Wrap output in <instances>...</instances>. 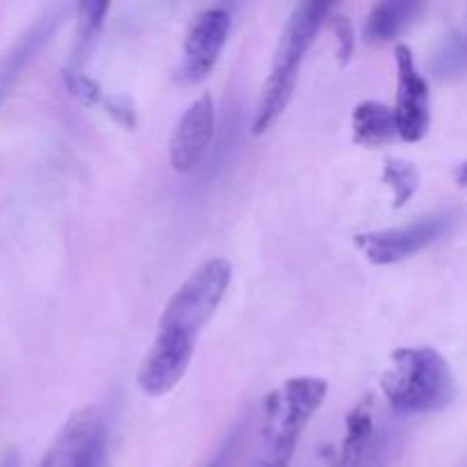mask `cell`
Wrapping results in <instances>:
<instances>
[{"mask_svg": "<svg viewBox=\"0 0 467 467\" xmlns=\"http://www.w3.org/2000/svg\"><path fill=\"white\" fill-rule=\"evenodd\" d=\"M231 278V263L226 258H213L194 269L173 292L160 317L153 347L137 374L144 395L164 397L182 381L194 356L196 337L222 306Z\"/></svg>", "mask_w": 467, "mask_h": 467, "instance_id": "1", "label": "cell"}, {"mask_svg": "<svg viewBox=\"0 0 467 467\" xmlns=\"http://www.w3.org/2000/svg\"><path fill=\"white\" fill-rule=\"evenodd\" d=\"M328 12H331V5L327 3H299L292 9L285 27H283L276 53H274L269 76L263 85V94H260V103L254 117V135H265L285 112L287 103L295 94L301 62L313 46L319 27L327 21Z\"/></svg>", "mask_w": 467, "mask_h": 467, "instance_id": "2", "label": "cell"}, {"mask_svg": "<svg viewBox=\"0 0 467 467\" xmlns=\"http://www.w3.org/2000/svg\"><path fill=\"white\" fill-rule=\"evenodd\" d=\"M381 390L400 415L433 413L456 397L454 374L431 347H404L390 356L381 377Z\"/></svg>", "mask_w": 467, "mask_h": 467, "instance_id": "3", "label": "cell"}, {"mask_svg": "<svg viewBox=\"0 0 467 467\" xmlns=\"http://www.w3.org/2000/svg\"><path fill=\"white\" fill-rule=\"evenodd\" d=\"M328 395V383L317 377H295L265 400L260 467H290L296 442Z\"/></svg>", "mask_w": 467, "mask_h": 467, "instance_id": "4", "label": "cell"}, {"mask_svg": "<svg viewBox=\"0 0 467 467\" xmlns=\"http://www.w3.org/2000/svg\"><path fill=\"white\" fill-rule=\"evenodd\" d=\"M39 467H109L108 427L99 406H85L64 422Z\"/></svg>", "mask_w": 467, "mask_h": 467, "instance_id": "5", "label": "cell"}, {"mask_svg": "<svg viewBox=\"0 0 467 467\" xmlns=\"http://www.w3.org/2000/svg\"><path fill=\"white\" fill-rule=\"evenodd\" d=\"M450 223V217H429L404 228L360 233L354 237V242L369 263L395 265L433 244L438 237L445 235Z\"/></svg>", "mask_w": 467, "mask_h": 467, "instance_id": "6", "label": "cell"}, {"mask_svg": "<svg viewBox=\"0 0 467 467\" xmlns=\"http://www.w3.org/2000/svg\"><path fill=\"white\" fill-rule=\"evenodd\" d=\"M397 64V126H400V140L420 141L429 132L431 123V108H429V85L420 76L415 67L413 50L406 44L395 48Z\"/></svg>", "mask_w": 467, "mask_h": 467, "instance_id": "7", "label": "cell"}, {"mask_svg": "<svg viewBox=\"0 0 467 467\" xmlns=\"http://www.w3.org/2000/svg\"><path fill=\"white\" fill-rule=\"evenodd\" d=\"M231 32V14L222 7L203 9L192 18L182 48L181 78L185 82H199L217 64Z\"/></svg>", "mask_w": 467, "mask_h": 467, "instance_id": "8", "label": "cell"}, {"mask_svg": "<svg viewBox=\"0 0 467 467\" xmlns=\"http://www.w3.org/2000/svg\"><path fill=\"white\" fill-rule=\"evenodd\" d=\"M214 137L213 96L203 94L185 109L169 144V160L178 173H187L203 160Z\"/></svg>", "mask_w": 467, "mask_h": 467, "instance_id": "9", "label": "cell"}, {"mask_svg": "<svg viewBox=\"0 0 467 467\" xmlns=\"http://www.w3.org/2000/svg\"><path fill=\"white\" fill-rule=\"evenodd\" d=\"M383 454V436L374 424L372 401L365 400L347 418V438L337 467H379Z\"/></svg>", "mask_w": 467, "mask_h": 467, "instance_id": "10", "label": "cell"}, {"mask_svg": "<svg viewBox=\"0 0 467 467\" xmlns=\"http://www.w3.org/2000/svg\"><path fill=\"white\" fill-rule=\"evenodd\" d=\"M351 130L354 141L360 146H386L390 141L400 140V126H397L395 108L379 100H365L356 105L351 114Z\"/></svg>", "mask_w": 467, "mask_h": 467, "instance_id": "11", "label": "cell"}, {"mask_svg": "<svg viewBox=\"0 0 467 467\" xmlns=\"http://www.w3.org/2000/svg\"><path fill=\"white\" fill-rule=\"evenodd\" d=\"M415 14H420V5L410 0H386L374 5L365 23L363 39L372 46L395 41L409 27Z\"/></svg>", "mask_w": 467, "mask_h": 467, "instance_id": "12", "label": "cell"}, {"mask_svg": "<svg viewBox=\"0 0 467 467\" xmlns=\"http://www.w3.org/2000/svg\"><path fill=\"white\" fill-rule=\"evenodd\" d=\"M53 27H55V23L41 21L39 26L32 27V30L27 32L21 41H18L16 48L7 55L5 64L0 67V103H3L5 96L12 91V87L16 85L18 76H21L23 68L27 67V62L32 59V55L41 48V44H44L46 39H48V35L53 32Z\"/></svg>", "mask_w": 467, "mask_h": 467, "instance_id": "13", "label": "cell"}, {"mask_svg": "<svg viewBox=\"0 0 467 467\" xmlns=\"http://www.w3.org/2000/svg\"><path fill=\"white\" fill-rule=\"evenodd\" d=\"M109 5L100 3V0H89V3L80 5V14H78V32H76V46H73L71 64L67 71H82L87 55L94 48L99 32L103 27L105 14H108Z\"/></svg>", "mask_w": 467, "mask_h": 467, "instance_id": "14", "label": "cell"}, {"mask_svg": "<svg viewBox=\"0 0 467 467\" xmlns=\"http://www.w3.org/2000/svg\"><path fill=\"white\" fill-rule=\"evenodd\" d=\"M383 182L390 187L392 192V205L401 208L413 199V194L420 187V173L409 160H395L390 158L383 169Z\"/></svg>", "mask_w": 467, "mask_h": 467, "instance_id": "15", "label": "cell"}, {"mask_svg": "<svg viewBox=\"0 0 467 467\" xmlns=\"http://www.w3.org/2000/svg\"><path fill=\"white\" fill-rule=\"evenodd\" d=\"M433 71L438 76H456V73L467 71V36L454 35L442 44L433 59Z\"/></svg>", "mask_w": 467, "mask_h": 467, "instance_id": "16", "label": "cell"}, {"mask_svg": "<svg viewBox=\"0 0 467 467\" xmlns=\"http://www.w3.org/2000/svg\"><path fill=\"white\" fill-rule=\"evenodd\" d=\"M64 80H67V89L71 91L82 105H96L103 100L100 87L96 85L91 78H87L82 71H64Z\"/></svg>", "mask_w": 467, "mask_h": 467, "instance_id": "17", "label": "cell"}, {"mask_svg": "<svg viewBox=\"0 0 467 467\" xmlns=\"http://www.w3.org/2000/svg\"><path fill=\"white\" fill-rule=\"evenodd\" d=\"M333 30L337 35V57H340V64H347L351 53H354V30H351V23L347 21V16H336L333 18Z\"/></svg>", "mask_w": 467, "mask_h": 467, "instance_id": "18", "label": "cell"}, {"mask_svg": "<svg viewBox=\"0 0 467 467\" xmlns=\"http://www.w3.org/2000/svg\"><path fill=\"white\" fill-rule=\"evenodd\" d=\"M105 108H108V114L117 123H121L123 128L135 126V109H132L130 100L126 96H109V99L103 100Z\"/></svg>", "mask_w": 467, "mask_h": 467, "instance_id": "19", "label": "cell"}, {"mask_svg": "<svg viewBox=\"0 0 467 467\" xmlns=\"http://www.w3.org/2000/svg\"><path fill=\"white\" fill-rule=\"evenodd\" d=\"M233 445H235V438H228V441L223 442L222 450H219L217 454H214V459L210 461L208 467H226L228 459H231V454H233Z\"/></svg>", "mask_w": 467, "mask_h": 467, "instance_id": "20", "label": "cell"}, {"mask_svg": "<svg viewBox=\"0 0 467 467\" xmlns=\"http://www.w3.org/2000/svg\"><path fill=\"white\" fill-rule=\"evenodd\" d=\"M0 467H21L16 451H7V454L3 456V461H0Z\"/></svg>", "mask_w": 467, "mask_h": 467, "instance_id": "21", "label": "cell"}, {"mask_svg": "<svg viewBox=\"0 0 467 467\" xmlns=\"http://www.w3.org/2000/svg\"><path fill=\"white\" fill-rule=\"evenodd\" d=\"M456 181H459V185L463 187V190H467V160L461 164L459 171H456Z\"/></svg>", "mask_w": 467, "mask_h": 467, "instance_id": "22", "label": "cell"}]
</instances>
